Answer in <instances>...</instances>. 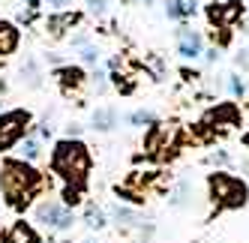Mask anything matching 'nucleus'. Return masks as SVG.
<instances>
[{
	"mask_svg": "<svg viewBox=\"0 0 249 243\" xmlns=\"http://www.w3.org/2000/svg\"><path fill=\"white\" fill-rule=\"evenodd\" d=\"M69 42H72L75 48H84V45H90V42H87V33H75V36L69 39Z\"/></svg>",
	"mask_w": 249,
	"mask_h": 243,
	"instance_id": "29",
	"label": "nucleus"
},
{
	"mask_svg": "<svg viewBox=\"0 0 249 243\" xmlns=\"http://www.w3.org/2000/svg\"><path fill=\"white\" fill-rule=\"evenodd\" d=\"M207 123H213V129H216V126H222V129L225 126H234L237 123V111L231 108V105H216L207 114Z\"/></svg>",
	"mask_w": 249,
	"mask_h": 243,
	"instance_id": "14",
	"label": "nucleus"
},
{
	"mask_svg": "<svg viewBox=\"0 0 249 243\" xmlns=\"http://www.w3.org/2000/svg\"><path fill=\"white\" fill-rule=\"evenodd\" d=\"M165 15L168 18H189V15H195V0H168Z\"/></svg>",
	"mask_w": 249,
	"mask_h": 243,
	"instance_id": "16",
	"label": "nucleus"
},
{
	"mask_svg": "<svg viewBox=\"0 0 249 243\" xmlns=\"http://www.w3.org/2000/svg\"><path fill=\"white\" fill-rule=\"evenodd\" d=\"M21 42V33L12 21H0V57H9Z\"/></svg>",
	"mask_w": 249,
	"mask_h": 243,
	"instance_id": "11",
	"label": "nucleus"
},
{
	"mask_svg": "<svg viewBox=\"0 0 249 243\" xmlns=\"http://www.w3.org/2000/svg\"><path fill=\"white\" fill-rule=\"evenodd\" d=\"M18 153H21L18 159H24V162H30V165H33V162H39V159H42V141H39L36 135H30V132H27L24 141H18Z\"/></svg>",
	"mask_w": 249,
	"mask_h": 243,
	"instance_id": "13",
	"label": "nucleus"
},
{
	"mask_svg": "<svg viewBox=\"0 0 249 243\" xmlns=\"http://www.w3.org/2000/svg\"><path fill=\"white\" fill-rule=\"evenodd\" d=\"M84 222H87V228H105L108 225V213L102 210V207H96V204H87V213H84Z\"/></svg>",
	"mask_w": 249,
	"mask_h": 243,
	"instance_id": "19",
	"label": "nucleus"
},
{
	"mask_svg": "<svg viewBox=\"0 0 249 243\" xmlns=\"http://www.w3.org/2000/svg\"><path fill=\"white\" fill-rule=\"evenodd\" d=\"M90 123H93V129H99V132L114 129V126H117V108H111V105H99V108H93Z\"/></svg>",
	"mask_w": 249,
	"mask_h": 243,
	"instance_id": "12",
	"label": "nucleus"
},
{
	"mask_svg": "<svg viewBox=\"0 0 249 243\" xmlns=\"http://www.w3.org/2000/svg\"><path fill=\"white\" fill-rule=\"evenodd\" d=\"M243 15V0H228V3H210L207 6V18L219 27H231Z\"/></svg>",
	"mask_w": 249,
	"mask_h": 243,
	"instance_id": "7",
	"label": "nucleus"
},
{
	"mask_svg": "<svg viewBox=\"0 0 249 243\" xmlns=\"http://www.w3.org/2000/svg\"><path fill=\"white\" fill-rule=\"evenodd\" d=\"M84 6L90 15H105L108 12V0H84Z\"/></svg>",
	"mask_w": 249,
	"mask_h": 243,
	"instance_id": "25",
	"label": "nucleus"
},
{
	"mask_svg": "<svg viewBox=\"0 0 249 243\" xmlns=\"http://www.w3.org/2000/svg\"><path fill=\"white\" fill-rule=\"evenodd\" d=\"M42 186H45L42 174L30 162L9 159V156L0 162V195H3V201L9 207H15V210L30 207L33 198L42 192Z\"/></svg>",
	"mask_w": 249,
	"mask_h": 243,
	"instance_id": "1",
	"label": "nucleus"
},
{
	"mask_svg": "<svg viewBox=\"0 0 249 243\" xmlns=\"http://www.w3.org/2000/svg\"><path fill=\"white\" fill-rule=\"evenodd\" d=\"M48 165L51 171L69 186H84L87 183V174H90V165H93V156H90V147L84 141H75V138H60L54 144L48 156Z\"/></svg>",
	"mask_w": 249,
	"mask_h": 243,
	"instance_id": "2",
	"label": "nucleus"
},
{
	"mask_svg": "<svg viewBox=\"0 0 249 243\" xmlns=\"http://www.w3.org/2000/svg\"><path fill=\"white\" fill-rule=\"evenodd\" d=\"M84 243H96V240H84Z\"/></svg>",
	"mask_w": 249,
	"mask_h": 243,
	"instance_id": "32",
	"label": "nucleus"
},
{
	"mask_svg": "<svg viewBox=\"0 0 249 243\" xmlns=\"http://www.w3.org/2000/svg\"><path fill=\"white\" fill-rule=\"evenodd\" d=\"M54 78H57V84H60L66 93H69V90H78L81 84L87 81V75H84V69H81V66H57Z\"/></svg>",
	"mask_w": 249,
	"mask_h": 243,
	"instance_id": "10",
	"label": "nucleus"
},
{
	"mask_svg": "<svg viewBox=\"0 0 249 243\" xmlns=\"http://www.w3.org/2000/svg\"><path fill=\"white\" fill-rule=\"evenodd\" d=\"M21 75H24V81H27V87H39V69H36V63L33 60H27L24 66H21Z\"/></svg>",
	"mask_w": 249,
	"mask_h": 243,
	"instance_id": "23",
	"label": "nucleus"
},
{
	"mask_svg": "<svg viewBox=\"0 0 249 243\" xmlns=\"http://www.w3.org/2000/svg\"><path fill=\"white\" fill-rule=\"evenodd\" d=\"M33 117L24 108H12L0 114V153H6L12 147H18V141H24L30 132Z\"/></svg>",
	"mask_w": 249,
	"mask_h": 243,
	"instance_id": "5",
	"label": "nucleus"
},
{
	"mask_svg": "<svg viewBox=\"0 0 249 243\" xmlns=\"http://www.w3.org/2000/svg\"><path fill=\"white\" fill-rule=\"evenodd\" d=\"M114 192H117V198H126V201H132V204H141V201H144V189H135V186H129V183L114 186Z\"/></svg>",
	"mask_w": 249,
	"mask_h": 243,
	"instance_id": "21",
	"label": "nucleus"
},
{
	"mask_svg": "<svg viewBox=\"0 0 249 243\" xmlns=\"http://www.w3.org/2000/svg\"><path fill=\"white\" fill-rule=\"evenodd\" d=\"M225 87H228V93L234 96V99H240V96L246 93V81H243V75L231 72V75H228V81H225Z\"/></svg>",
	"mask_w": 249,
	"mask_h": 243,
	"instance_id": "22",
	"label": "nucleus"
},
{
	"mask_svg": "<svg viewBox=\"0 0 249 243\" xmlns=\"http://www.w3.org/2000/svg\"><path fill=\"white\" fill-rule=\"evenodd\" d=\"M108 216H111L117 225H123V228H132V225H138V216H135V210H129V207H123V204H111Z\"/></svg>",
	"mask_w": 249,
	"mask_h": 243,
	"instance_id": "17",
	"label": "nucleus"
},
{
	"mask_svg": "<svg viewBox=\"0 0 249 243\" xmlns=\"http://www.w3.org/2000/svg\"><path fill=\"white\" fill-rule=\"evenodd\" d=\"M81 132H84L81 123H69V126H66V138H75V141H81Z\"/></svg>",
	"mask_w": 249,
	"mask_h": 243,
	"instance_id": "27",
	"label": "nucleus"
},
{
	"mask_svg": "<svg viewBox=\"0 0 249 243\" xmlns=\"http://www.w3.org/2000/svg\"><path fill=\"white\" fill-rule=\"evenodd\" d=\"M174 39H177V54H180L183 60H198V57L204 54V36H201L198 30H192V27H177Z\"/></svg>",
	"mask_w": 249,
	"mask_h": 243,
	"instance_id": "6",
	"label": "nucleus"
},
{
	"mask_svg": "<svg viewBox=\"0 0 249 243\" xmlns=\"http://www.w3.org/2000/svg\"><path fill=\"white\" fill-rule=\"evenodd\" d=\"M81 198H84V186H69V183H63V195H60V201H63L66 207L81 204Z\"/></svg>",
	"mask_w": 249,
	"mask_h": 243,
	"instance_id": "20",
	"label": "nucleus"
},
{
	"mask_svg": "<svg viewBox=\"0 0 249 243\" xmlns=\"http://www.w3.org/2000/svg\"><path fill=\"white\" fill-rule=\"evenodd\" d=\"M3 243H39V234H36V228H33L30 222L18 219V222H12L6 228Z\"/></svg>",
	"mask_w": 249,
	"mask_h": 243,
	"instance_id": "9",
	"label": "nucleus"
},
{
	"mask_svg": "<svg viewBox=\"0 0 249 243\" xmlns=\"http://www.w3.org/2000/svg\"><path fill=\"white\" fill-rule=\"evenodd\" d=\"M207 162H210V165H228V162H231V156H228L225 150H216V153H210V156H207Z\"/></svg>",
	"mask_w": 249,
	"mask_h": 243,
	"instance_id": "26",
	"label": "nucleus"
},
{
	"mask_svg": "<svg viewBox=\"0 0 249 243\" xmlns=\"http://www.w3.org/2000/svg\"><path fill=\"white\" fill-rule=\"evenodd\" d=\"M45 3H48V6H54L57 12H63V9H66V3H69V0H45Z\"/></svg>",
	"mask_w": 249,
	"mask_h": 243,
	"instance_id": "31",
	"label": "nucleus"
},
{
	"mask_svg": "<svg viewBox=\"0 0 249 243\" xmlns=\"http://www.w3.org/2000/svg\"><path fill=\"white\" fill-rule=\"evenodd\" d=\"M33 219H36L39 225H45L48 231H69L78 222L75 210L66 207L60 198H42L36 207H33Z\"/></svg>",
	"mask_w": 249,
	"mask_h": 243,
	"instance_id": "4",
	"label": "nucleus"
},
{
	"mask_svg": "<svg viewBox=\"0 0 249 243\" xmlns=\"http://www.w3.org/2000/svg\"><path fill=\"white\" fill-rule=\"evenodd\" d=\"M246 147H249V135H246Z\"/></svg>",
	"mask_w": 249,
	"mask_h": 243,
	"instance_id": "33",
	"label": "nucleus"
},
{
	"mask_svg": "<svg viewBox=\"0 0 249 243\" xmlns=\"http://www.w3.org/2000/svg\"><path fill=\"white\" fill-rule=\"evenodd\" d=\"M207 195L216 204V210H240L249 201V183L228 171H213L207 174Z\"/></svg>",
	"mask_w": 249,
	"mask_h": 243,
	"instance_id": "3",
	"label": "nucleus"
},
{
	"mask_svg": "<svg viewBox=\"0 0 249 243\" xmlns=\"http://www.w3.org/2000/svg\"><path fill=\"white\" fill-rule=\"evenodd\" d=\"M234 63L243 66V69L249 66V48H240V51H237V54H234Z\"/></svg>",
	"mask_w": 249,
	"mask_h": 243,
	"instance_id": "28",
	"label": "nucleus"
},
{
	"mask_svg": "<svg viewBox=\"0 0 249 243\" xmlns=\"http://www.w3.org/2000/svg\"><path fill=\"white\" fill-rule=\"evenodd\" d=\"M204 60H207V63H216V60H219V48H216V45L207 48V51H204Z\"/></svg>",
	"mask_w": 249,
	"mask_h": 243,
	"instance_id": "30",
	"label": "nucleus"
},
{
	"mask_svg": "<svg viewBox=\"0 0 249 243\" xmlns=\"http://www.w3.org/2000/svg\"><path fill=\"white\" fill-rule=\"evenodd\" d=\"M78 57H81V63H87V66H99V60H102V51H99L96 45H84Z\"/></svg>",
	"mask_w": 249,
	"mask_h": 243,
	"instance_id": "24",
	"label": "nucleus"
},
{
	"mask_svg": "<svg viewBox=\"0 0 249 243\" xmlns=\"http://www.w3.org/2000/svg\"><path fill=\"white\" fill-rule=\"evenodd\" d=\"M192 195H195V186H192L189 180H180V183H174L171 195H168V204H171V207H186Z\"/></svg>",
	"mask_w": 249,
	"mask_h": 243,
	"instance_id": "15",
	"label": "nucleus"
},
{
	"mask_svg": "<svg viewBox=\"0 0 249 243\" xmlns=\"http://www.w3.org/2000/svg\"><path fill=\"white\" fill-rule=\"evenodd\" d=\"M144 3H153V0H144Z\"/></svg>",
	"mask_w": 249,
	"mask_h": 243,
	"instance_id": "34",
	"label": "nucleus"
},
{
	"mask_svg": "<svg viewBox=\"0 0 249 243\" xmlns=\"http://www.w3.org/2000/svg\"><path fill=\"white\" fill-rule=\"evenodd\" d=\"M126 120H129V126H153V123H159L153 108H135V111L126 114Z\"/></svg>",
	"mask_w": 249,
	"mask_h": 243,
	"instance_id": "18",
	"label": "nucleus"
},
{
	"mask_svg": "<svg viewBox=\"0 0 249 243\" xmlns=\"http://www.w3.org/2000/svg\"><path fill=\"white\" fill-rule=\"evenodd\" d=\"M78 21H81V15H78V12L63 9V12L48 15V18H45V30L51 33V36H63V33H66V30H72Z\"/></svg>",
	"mask_w": 249,
	"mask_h": 243,
	"instance_id": "8",
	"label": "nucleus"
}]
</instances>
